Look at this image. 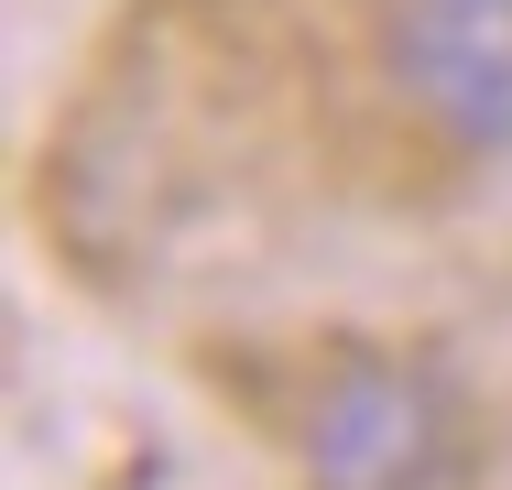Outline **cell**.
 <instances>
[{
    "label": "cell",
    "mask_w": 512,
    "mask_h": 490,
    "mask_svg": "<svg viewBox=\"0 0 512 490\" xmlns=\"http://www.w3.org/2000/svg\"><path fill=\"white\" fill-rule=\"evenodd\" d=\"M306 490H480V425L414 349H338L295 403Z\"/></svg>",
    "instance_id": "6da1fadb"
},
{
    "label": "cell",
    "mask_w": 512,
    "mask_h": 490,
    "mask_svg": "<svg viewBox=\"0 0 512 490\" xmlns=\"http://www.w3.org/2000/svg\"><path fill=\"white\" fill-rule=\"evenodd\" d=\"M393 98L458 153H512V0H393Z\"/></svg>",
    "instance_id": "7a4b0ae2"
}]
</instances>
